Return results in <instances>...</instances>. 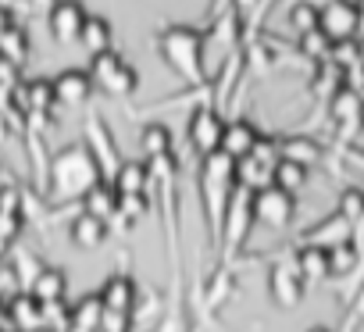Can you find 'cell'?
<instances>
[{"label": "cell", "mask_w": 364, "mask_h": 332, "mask_svg": "<svg viewBox=\"0 0 364 332\" xmlns=\"http://www.w3.org/2000/svg\"><path fill=\"white\" fill-rule=\"evenodd\" d=\"M139 150L146 154V161L164 157V154H175L168 125H161V122H146V125L139 129Z\"/></svg>", "instance_id": "obj_27"}, {"label": "cell", "mask_w": 364, "mask_h": 332, "mask_svg": "<svg viewBox=\"0 0 364 332\" xmlns=\"http://www.w3.org/2000/svg\"><path fill=\"white\" fill-rule=\"evenodd\" d=\"M364 58V47L357 43V40H339V43H332V50H328V65L332 68H339V72H346L350 65H357Z\"/></svg>", "instance_id": "obj_31"}, {"label": "cell", "mask_w": 364, "mask_h": 332, "mask_svg": "<svg viewBox=\"0 0 364 332\" xmlns=\"http://www.w3.org/2000/svg\"><path fill=\"white\" fill-rule=\"evenodd\" d=\"M289 26H293V33H296V36H304V33L318 29V8L311 4V0H296V4L289 8Z\"/></svg>", "instance_id": "obj_34"}, {"label": "cell", "mask_w": 364, "mask_h": 332, "mask_svg": "<svg viewBox=\"0 0 364 332\" xmlns=\"http://www.w3.org/2000/svg\"><path fill=\"white\" fill-rule=\"evenodd\" d=\"M15 293H22L18 275H15L11 261H0V300H8V296H15Z\"/></svg>", "instance_id": "obj_38"}, {"label": "cell", "mask_w": 364, "mask_h": 332, "mask_svg": "<svg viewBox=\"0 0 364 332\" xmlns=\"http://www.w3.org/2000/svg\"><path fill=\"white\" fill-rule=\"evenodd\" d=\"M161 314V296L154 293V289H146V293H136V304H132V311H129V321L136 325L139 318H146V321H154Z\"/></svg>", "instance_id": "obj_36"}, {"label": "cell", "mask_w": 364, "mask_h": 332, "mask_svg": "<svg viewBox=\"0 0 364 332\" xmlns=\"http://www.w3.org/2000/svg\"><path fill=\"white\" fill-rule=\"evenodd\" d=\"M279 157L300 164V168H311V164L325 161V146L318 139H311V136H282L279 139Z\"/></svg>", "instance_id": "obj_19"}, {"label": "cell", "mask_w": 364, "mask_h": 332, "mask_svg": "<svg viewBox=\"0 0 364 332\" xmlns=\"http://www.w3.org/2000/svg\"><path fill=\"white\" fill-rule=\"evenodd\" d=\"M225 4H229V0H218V11H222V8H225Z\"/></svg>", "instance_id": "obj_47"}, {"label": "cell", "mask_w": 364, "mask_h": 332, "mask_svg": "<svg viewBox=\"0 0 364 332\" xmlns=\"http://www.w3.org/2000/svg\"><path fill=\"white\" fill-rule=\"evenodd\" d=\"M90 58H97V54H104V50H111V22L107 18H100V15H86V22H82V29H79V40H75Z\"/></svg>", "instance_id": "obj_22"}, {"label": "cell", "mask_w": 364, "mask_h": 332, "mask_svg": "<svg viewBox=\"0 0 364 332\" xmlns=\"http://www.w3.org/2000/svg\"><path fill=\"white\" fill-rule=\"evenodd\" d=\"M250 157H254L257 164H264V168H275V161H279V139H275V136H257Z\"/></svg>", "instance_id": "obj_37"}, {"label": "cell", "mask_w": 364, "mask_h": 332, "mask_svg": "<svg viewBox=\"0 0 364 332\" xmlns=\"http://www.w3.org/2000/svg\"><path fill=\"white\" fill-rule=\"evenodd\" d=\"M111 186H114L118 197H146L150 193V172H146V164L143 161H122L114 179H111Z\"/></svg>", "instance_id": "obj_18"}, {"label": "cell", "mask_w": 364, "mask_h": 332, "mask_svg": "<svg viewBox=\"0 0 364 332\" xmlns=\"http://www.w3.org/2000/svg\"><path fill=\"white\" fill-rule=\"evenodd\" d=\"M350 4H353V0H350Z\"/></svg>", "instance_id": "obj_51"}, {"label": "cell", "mask_w": 364, "mask_h": 332, "mask_svg": "<svg viewBox=\"0 0 364 332\" xmlns=\"http://www.w3.org/2000/svg\"><path fill=\"white\" fill-rule=\"evenodd\" d=\"M0 179H4V172H0Z\"/></svg>", "instance_id": "obj_50"}, {"label": "cell", "mask_w": 364, "mask_h": 332, "mask_svg": "<svg viewBox=\"0 0 364 332\" xmlns=\"http://www.w3.org/2000/svg\"><path fill=\"white\" fill-rule=\"evenodd\" d=\"M157 50L168 61V68L175 75H182L186 86H200L208 82L204 72V33L193 26H168L157 33Z\"/></svg>", "instance_id": "obj_2"}, {"label": "cell", "mask_w": 364, "mask_h": 332, "mask_svg": "<svg viewBox=\"0 0 364 332\" xmlns=\"http://www.w3.org/2000/svg\"><path fill=\"white\" fill-rule=\"evenodd\" d=\"M336 154H339V161H343V164H350V168H353L357 176H364V146L350 143V146H336Z\"/></svg>", "instance_id": "obj_39"}, {"label": "cell", "mask_w": 364, "mask_h": 332, "mask_svg": "<svg viewBox=\"0 0 364 332\" xmlns=\"http://www.w3.org/2000/svg\"><path fill=\"white\" fill-rule=\"evenodd\" d=\"M86 22V8L79 0H58V4L47 11V26H50V36L65 47V43H75L79 40V29Z\"/></svg>", "instance_id": "obj_11"}, {"label": "cell", "mask_w": 364, "mask_h": 332, "mask_svg": "<svg viewBox=\"0 0 364 332\" xmlns=\"http://www.w3.org/2000/svg\"><path fill=\"white\" fill-rule=\"evenodd\" d=\"M100 332H132V321H129V314L104 311V318H100Z\"/></svg>", "instance_id": "obj_41"}, {"label": "cell", "mask_w": 364, "mask_h": 332, "mask_svg": "<svg viewBox=\"0 0 364 332\" xmlns=\"http://www.w3.org/2000/svg\"><path fill=\"white\" fill-rule=\"evenodd\" d=\"M146 208H150V200H146V197H118L114 222H118L122 229H129V225H136V222L146 215Z\"/></svg>", "instance_id": "obj_33"}, {"label": "cell", "mask_w": 364, "mask_h": 332, "mask_svg": "<svg viewBox=\"0 0 364 332\" xmlns=\"http://www.w3.org/2000/svg\"><path fill=\"white\" fill-rule=\"evenodd\" d=\"M339 243H350V222H346L339 211H332V215L321 218L318 225L304 229V236H300V247H321V250H332V247H339Z\"/></svg>", "instance_id": "obj_15"}, {"label": "cell", "mask_w": 364, "mask_h": 332, "mask_svg": "<svg viewBox=\"0 0 364 332\" xmlns=\"http://www.w3.org/2000/svg\"><path fill=\"white\" fill-rule=\"evenodd\" d=\"M300 54L307 58V61H314V65H321L325 58H328V50H332V40L321 33V29H311V33H304L300 36Z\"/></svg>", "instance_id": "obj_30"}, {"label": "cell", "mask_w": 364, "mask_h": 332, "mask_svg": "<svg viewBox=\"0 0 364 332\" xmlns=\"http://www.w3.org/2000/svg\"><path fill=\"white\" fill-rule=\"evenodd\" d=\"M353 8H357V15L364 18V0H353Z\"/></svg>", "instance_id": "obj_43"}, {"label": "cell", "mask_w": 364, "mask_h": 332, "mask_svg": "<svg viewBox=\"0 0 364 332\" xmlns=\"http://www.w3.org/2000/svg\"><path fill=\"white\" fill-rule=\"evenodd\" d=\"M8 332H18V328H8Z\"/></svg>", "instance_id": "obj_49"}, {"label": "cell", "mask_w": 364, "mask_h": 332, "mask_svg": "<svg viewBox=\"0 0 364 332\" xmlns=\"http://www.w3.org/2000/svg\"><path fill=\"white\" fill-rule=\"evenodd\" d=\"M222 129H225V118H222V111H215V107H197V111L190 114L186 136H190V146L197 150V157H208V154L218 150Z\"/></svg>", "instance_id": "obj_10"}, {"label": "cell", "mask_w": 364, "mask_h": 332, "mask_svg": "<svg viewBox=\"0 0 364 332\" xmlns=\"http://www.w3.org/2000/svg\"><path fill=\"white\" fill-rule=\"evenodd\" d=\"M304 289H307V282L300 279L293 257H279V261L268 268V293H272V300H275L282 311L296 307V304L304 300Z\"/></svg>", "instance_id": "obj_9"}, {"label": "cell", "mask_w": 364, "mask_h": 332, "mask_svg": "<svg viewBox=\"0 0 364 332\" xmlns=\"http://www.w3.org/2000/svg\"><path fill=\"white\" fill-rule=\"evenodd\" d=\"M100 318H104V304L97 293H86L72 311H68V332H100Z\"/></svg>", "instance_id": "obj_23"}, {"label": "cell", "mask_w": 364, "mask_h": 332, "mask_svg": "<svg viewBox=\"0 0 364 332\" xmlns=\"http://www.w3.org/2000/svg\"><path fill=\"white\" fill-rule=\"evenodd\" d=\"M97 183H100V168H97V161L90 157L86 143H68L58 154H50L47 183H43V193H47L50 208L68 211L72 204H82V197Z\"/></svg>", "instance_id": "obj_1"}, {"label": "cell", "mask_w": 364, "mask_h": 332, "mask_svg": "<svg viewBox=\"0 0 364 332\" xmlns=\"http://www.w3.org/2000/svg\"><path fill=\"white\" fill-rule=\"evenodd\" d=\"M86 150H90V157L97 161L100 179L111 183L114 172H118V164H122V157H118V143H114L107 122H104L97 111H90V118H86Z\"/></svg>", "instance_id": "obj_7"}, {"label": "cell", "mask_w": 364, "mask_h": 332, "mask_svg": "<svg viewBox=\"0 0 364 332\" xmlns=\"http://www.w3.org/2000/svg\"><path fill=\"white\" fill-rule=\"evenodd\" d=\"M90 79H93V90H104L107 97H132L139 86L136 68L118 50H104L90 58Z\"/></svg>", "instance_id": "obj_4"}, {"label": "cell", "mask_w": 364, "mask_h": 332, "mask_svg": "<svg viewBox=\"0 0 364 332\" xmlns=\"http://www.w3.org/2000/svg\"><path fill=\"white\" fill-rule=\"evenodd\" d=\"M50 90H54V104L82 107V104L93 97V79H90V72H82V68H65L61 75L50 79Z\"/></svg>", "instance_id": "obj_12"}, {"label": "cell", "mask_w": 364, "mask_h": 332, "mask_svg": "<svg viewBox=\"0 0 364 332\" xmlns=\"http://www.w3.org/2000/svg\"><path fill=\"white\" fill-rule=\"evenodd\" d=\"M4 318L11 321V328L18 332H40L43 328V304L33 293H15L4 300Z\"/></svg>", "instance_id": "obj_13"}, {"label": "cell", "mask_w": 364, "mask_h": 332, "mask_svg": "<svg viewBox=\"0 0 364 332\" xmlns=\"http://www.w3.org/2000/svg\"><path fill=\"white\" fill-rule=\"evenodd\" d=\"M318 29L339 43V40H357V29H360V15L350 0H325L318 8Z\"/></svg>", "instance_id": "obj_8"}, {"label": "cell", "mask_w": 364, "mask_h": 332, "mask_svg": "<svg viewBox=\"0 0 364 332\" xmlns=\"http://www.w3.org/2000/svg\"><path fill=\"white\" fill-rule=\"evenodd\" d=\"M4 254H8V243H4V240H0V261H4Z\"/></svg>", "instance_id": "obj_45"}, {"label": "cell", "mask_w": 364, "mask_h": 332, "mask_svg": "<svg viewBox=\"0 0 364 332\" xmlns=\"http://www.w3.org/2000/svg\"><path fill=\"white\" fill-rule=\"evenodd\" d=\"M336 211L350 222V225H357V222H364V190H353V186H346V190H339V200H336Z\"/></svg>", "instance_id": "obj_32"}, {"label": "cell", "mask_w": 364, "mask_h": 332, "mask_svg": "<svg viewBox=\"0 0 364 332\" xmlns=\"http://www.w3.org/2000/svg\"><path fill=\"white\" fill-rule=\"evenodd\" d=\"M11 268H15V275H18V286H22V289H29V282L40 275V268H43V264H40V261H36L29 250H22V247H18V250H15Z\"/></svg>", "instance_id": "obj_35"}, {"label": "cell", "mask_w": 364, "mask_h": 332, "mask_svg": "<svg viewBox=\"0 0 364 332\" xmlns=\"http://www.w3.org/2000/svg\"><path fill=\"white\" fill-rule=\"evenodd\" d=\"M236 286H240V282H236V268H215L211 279H208V286H204V314L215 318V314L232 300Z\"/></svg>", "instance_id": "obj_17"}, {"label": "cell", "mask_w": 364, "mask_h": 332, "mask_svg": "<svg viewBox=\"0 0 364 332\" xmlns=\"http://www.w3.org/2000/svg\"><path fill=\"white\" fill-rule=\"evenodd\" d=\"M0 321H4V300H0Z\"/></svg>", "instance_id": "obj_46"}, {"label": "cell", "mask_w": 364, "mask_h": 332, "mask_svg": "<svg viewBox=\"0 0 364 332\" xmlns=\"http://www.w3.org/2000/svg\"><path fill=\"white\" fill-rule=\"evenodd\" d=\"M26 293H33L40 304H58V300H65V293H68V275H65L61 268L43 264V268H40V275L29 282V289H26Z\"/></svg>", "instance_id": "obj_20"}, {"label": "cell", "mask_w": 364, "mask_h": 332, "mask_svg": "<svg viewBox=\"0 0 364 332\" xmlns=\"http://www.w3.org/2000/svg\"><path fill=\"white\" fill-rule=\"evenodd\" d=\"M250 211H254V222L268 225V229H289L293 218H296V197L293 193H282L275 186H264L257 193H250Z\"/></svg>", "instance_id": "obj_6"}, {"label": "cell", "mask_w": 364, "mask_h": 332, "mask_svg": "<svg viewBox=\"0 0 364 332\" xmlns=\"http://www.w3.org/2000/svg\"><path fill=\"white\" fill-rule=\"evenodd\" d=\"M257 136H261V132L254 129V122H247V118H232V122H225V129H222L218 154H225L229 161H243V157H250Z\"/></svg>", "instance_id": "obj_14"}, {"label": "cell", "mask_w": 364, "mask_h": 332, "mask_svg": "<svg viewBox=\"0 0 364 332\" xmlns=\"http://www.w3.org/2000/svg\"><path fill=\"white\" fill-rule=\"evenodd\" d=\"M360 328H364V282L350 293V300L343 307V321L336 332H360Z\"/></svg>", "instance_id": "obj_29"}, {"label": "cell", "mask_w": 364, "mask_h": 332, "mask_svg": "<svg viewBox=\"0 0 364 332\" xmlns=\"http://www.w3.org/2000/svg\"><path fill=\"white\" fill-rule=\"evenodd\" d=\"M236 161H229L225 154H208L200 157V200H204V218H208V236L211 247L218 243V229L225 218V204L236 190Z\"/></svg>", "instance_id": "obj_3"}, {"label": "cell", "mask_w": 364, "mask_h": 332, "mask_svg": "<svg viewBox=\"0 0 364 332\" xmlns=\"http://www.w3.org/2000/svg\"><path fill=\"white\" fill-rule=\"evenodd\" d=\"M40 332H50V328H40Z\"/></svg>", "instance_id": "obj_48"}, {"label": "cell", "mask_w": 364, "mask_h": 332, "mask_svg": "<svg viewBox=\"0 0 364 332\" xmlns=\"http://www.w3.org/2000/svg\"><path fill=\"white\" fill-rule=\"evenodd\" d=\"M82 211H86V215H93V218H100V222L114 218V211H118V193H114V186L100 179V183L82 197Z\"/></svg>", "instance_id": "obj_26"}, {"label": "cell", "mask_w": 364, "mask_h": 332, "mask_svg": "<svg viewBox=\"0 0 364 332\" xmlns=\"http://www.w3.org/2000/svg\"><path fill=\"white\" fill-rule=\"evenodd\" d=\"M293 264L304 282H325L328 279V254L321 247H296Z\"/></svg>", "instance_id": "obj_24"}, {"label": "cell", "mask_w": 364, "mask_h": 332, "mask_svg": "<svg viewBox=\"0 0 364 332\" xmlns=\"http://www.w3.org/2000/svg\"><path fill=\"white\" fill-rule=\"evenodd\" d=\"M304 183H307V168H300V164H293V161H282V157L275 161V168H272V186L275 190L296 197V190H304Z\"/></svg>", "instance_id": "obj_28"}, {"label": "cell", "mask_w": 364, "mask_h": 332, "mask_svg": "<svg viewBox=\"0 0 364 332\" xmlns=\"http://www.w3.org/2000/svg\"><path fill=\"white\" fill-rule=\"evenodd\" d=\"M136 293H139V286H136V279H132L129 272H114V275L97 289L104 311H118V314H129V311H132Z\"/></svg>", "instance_id": "obj_16"}, {"label": "cell", "mask_w": 364, "mask_h": 332, "mask_svg": "<svg viewBox=\"0 0 364 332\" xmlns=\"http://www.w3.org/2000/svg\"><path fill=\"white\" fill-rule=\"evenodd\" d=\"M68 236H72V243H75V247L93 250V247H100V243H104V236H107V222H100V218H93V215L79 211V215H72V222H68Z\"/></svg>", "instance_id": "obj_21"}, {"label": "cell", "mask_w": 364, "mask_h": 332, "mask_svg": "<svg viewBox=\"0 0 364 332\" xmlns=\"http://www.w3.org/2000/svg\"><path fill=\"white\" fill-rule=\"evenodd\" d=\"M343 86H346L350 93L364 97V58H360L357 65H350V68L343 72Z\"/></svg>", "instance_id": "obj_40"}, {"label": "cell", "mask_w": 364, "mask_h": 332, "mask_svg": "<svg viewBox=\"0 0 364 332\" xmlns=\"http://www.w3.org/2000/svg\"><path fill=\"white\" fill-rule=\"evenodd\" d=\"M328 122L336 129V146H350L357 143L360 129H364V97L350 93L346 86H339L328 97Z\"/></svg>", "instance_id": "obj_5"}, {"label": "cell", "mask_w": 364, "mask_h": 332, "mask_svg": "<svg viewBox=\"0 0 364 332\" xmlns=\"http://www.w3.org/2000/svg\"><path fill=\"white\" fill-rule=\"evenodd\" d=\"M58 4V0H29V8H36V11H50Z\"/></svg>", "instance_id": "obj_42"}, {"label": "cell", "mask_w": 364, "mask_h": 332, "mask_svg": "<svg viewBox=\"0 0 364 332\" xmlns=\"http://www.w3.org/2000/svg\"><path fill=\"white\" fill-rule=\"evenodd\" d=\"M0 61H8L11 68H22L29 61V33L18 22L0 33Z\"/></svg>", "instance_id": "obj_25"}, {"label": "cell", "mask_w": 364, "mask_h": 332, "mask_svg": "<svg viewBox=\"0 0 364 332\" xmlns=\"http://www.w3.org/2000/svg\"><path fill=\"white\" fill-rule=\"evenodd\" d=\"M307 332H332V328H325V325H311Z\"/></svg>", "instance_id": "obj_44"}]
</instances>
